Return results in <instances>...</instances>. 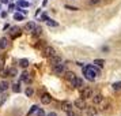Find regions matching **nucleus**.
Here are the masks:
<instances>
[{"label":"nucleus","instance_id":"22","mask_svg":"<svg viewBox=\"0 0 121 116\" xmlns=\"http://www.w3.org/2000/svg\"><path fill=\"white\" fill-rule=\"evenodd\" d=\"M25 93H26V96H27V97H31V96L34 94V90L30 88V86H29V88L26 89V92H25Z\"/></svg>","mask_w":121,"mask_h":116},{"label":"nucleus","instance_id":"10","mask_svg":"<svg viewBox=\"0 0 121 116\" xmlns=\"http://www.w3.org/2000/svg\"><path fill=\"white\" fill-rule=\"evenodd\" d=\"M8 38L7 37H1L0 38V49H7L8 48Z\"/></svg>","mask_w":121,"mask_h":116},{"label":"nucleus","instance_id":"3","mask_svg":"<svg viewBox=\"0 0 121 116\" xmlns=\"http://www.w3.org/2000/svg\"><path fill=\"white\" fill-rule=\"evenodd\" d=\"M53 72H55V74H57V75H60V74H64V72H65V64L60 63V64L55 66V67H53Z\"/></svg>","mask_w":121,"mask_h":116},{"label":"nucleus","instance_id":"18","mask_svg":"<svg viewBox=\"0 0 121 116\" xmlns=\"http://www.w3.org/2000/svg\"><path fill=\"white\" fill-rule=\"evenodd\" d=\"M19 64H21V67H23V68H27L29 67V60L27 59H21Z\"/></svg>","mask_w":121,"mask_h":116},{"label":"nucleus","instance_id":"2","mask_svg":"<svg viewBox=\"0 0 121 116\" xmlns=\"http://www.w3.org/2000/svg\"><path fill=\"white\" fill-rule=\"evenodd\" d=\"M80 97H82V98H84V100H87V98H90V97H93V89H91V88L83 89L82 93H80Z\"/></svg>","mask_w":121,"mask_h":116},{"label":"nucleus","instance_id":"17","mask_svg":"<svg viewBox=\"0 0 121 116\" xmlns=\"http://www.w3.org/2000/svg\"><path fill=\"white\" fill-rule=\"evenodd\" d=\"M94 64H95V66H98V67H104L105 60H104V59H95V60H94Z\"/></svg>","mask_w":121,"mask_h":116},{"label":"nucleus","instance_id":"37","mask_svg":"<svg viewBox=\"0 0 121 116\" xmlns=\"http://www.w3.org/2000/svg\"><path fill=\"white\" fill-rule=\"evenodd\" d=\"M0 8H1V4H0Z\"/></svg>","mask_w":121,"mask_h":116},{"label":"nucleus","instance_id":"29","mask_svg":"<svg viewBox=\"0 0 121 116\" xmlns=\"http://www.w3.org/2000/svg\"><path fill=\"white\" fill-rule=\"evenodd\" d=\"M48 25H49V26H53V28H56V26H57V22H55V21H50V19H48Z\"/></svg>","mask_w":121,"mask_h":116},{"label":"nucleus","instance_id":"21","mask_svg":"<svg viewBox=\"0 0 121 116\" xmlns=\"http://www.w3.org/2000/svg\"><path fill=\"white\" fill-rule=\"evenodd\" d=\"M0 77H1V78H6V77H8V70H4V68H0Z\"/></svg>","mask_w":121,"mask_h":116},{"label":"nucleus","instance_id":"31","mask_svg":"<svg viewBox=\"0 0 121 116\" xmlns=\"http://www.w3.org/2000/svg\"><path fill=\"white\" fill-rule=\"evenodd\" d=\"M21 6H22V7H27L29 3H26V1H23V0H22V1H21Z\"/></svg>","mask_w":121,"mask_h":116},{"label":"nucleus","instance_id":"5","mask_svg":"<svg viewBox=\"0 0 121 116\" xmlns=\"http://www.w3.org/2000/svg\"><path fill=\"white\" fill-rule=\"evenodd\" d=\"M49 63L52 64V67H55V66H57V64H60V63H63V59H61L60 56H56V55H53V56H50V60H49Z\"/></svg>","mask_w":121,"mask_h":116},{"label":"nucleus","instance_id":"28","mask_svg":"<svg viewBox=\"0 0 121 116\" xmlns=\"http://www.w3.org/2000/svg\"><path fill=\"white\" fill-rule=\"evenodd\" d=\"M37 116H45L44 109H41V108H38V109H37Z\"/></svg>","mask_w":121,"mask_h":116},{"label":"nucleus","instance_id":"33","mask_svg":"<svg viewBox=\"0 0 121 116\" xmlns=\"http://www.w3.org/2000/svg\"><path fill=\"white\" fill-rule=\"evenodd\" d=\"M67 116H75L73 111H69V112H67Z\"/></svg>","mask_w":121,"mask_h":116},{"label":"nucleus","instance_id":"19","mask_svg":"<svg viewBox=\"0 0 121 116\" xmlns=\"http://www.w3.org/2000/svg\"><path fill=\"white\" fill-rule=\"evenodd\" d=\"M8 86H10V85H8V83H7L6 81L0 82V90H1V92H4V90H7V89H8Z\"/></svg>","mask_w":121,"mask_h":116},{"label":"nucleus","instance_id":"16","mask_svg":"<svg viewBox=\"0 0 121 116\" xmlns=\"http://www.w3.org/2000/svg\"><path fill=\"white\" fill-rule=\"evenodd\" d=\"M8 75H10V77H17L18 70L15 68V67H10V68H8Z\"/></svg>","mask_w":121,"mask_h":116},{"label":"nucleus","instance_id":"20","mask_svg":"<svg viewBox=\"0 0 121 116\" xmlns=\"http://www.w3.org/2000/svg\"><path fill=\"white\" fill-rule=\"evenodd\" d=\"M12 90H14L15 93H19V92H21V85H19V83H14V85H12Z\"/></svg>","mask_w":121,"mask_h":116},{"label":"nucleus","instance_id":"8","mask_svg":"<svg viewBox=\"0 0 121 116\" xmlns=\"http://www.w3.org/2000/svg\"><path fill=\"white\" fill-rule=\"evenodd\" d=\"M75 78H76L75 72H72V71H65L64 72V79H65V81H69V82H71V81H73Z\"/></svg>","mask_w":121,"mask_h":116},{"label":"nucleus","instance_id":"12","mask_svg":"<svg viewBox=\"0 0 121 116\" xmlns=\"http://www.w3.org/2000/svg\"><path fill=\"white\" fill-rule=\"evenodd\" d=\"M61 107H63V108H61L63 111H65V112H69V111H72V107H73V105H72L69 101H64Z\"/></svg>","mask_w":121,"mask_h":116},{"label":"nucleus","instance_id":"36","mask_svg":"<svg viewBox=\"0 0 121 116\" xmlns=\"http://www.w3.org/2000/svg\"><path fill=\"white\" fill-rule=\"evenodd\" d=\"M14 8H15L14 4H8V10H14Z\"/></svg>","mask_w":121,"mask_h":116},{"label":"nucleus","instance_id":"13","mask_svg":"<svg viewBox=\"0 0 121 116\" xmlns=\"http://www.w3.org/2000/svg\"><path fill=\"white\" fill-rule=\"evenodd\" d=\"M86 112H87L90 116H97V112H98V111H97L95 107H87V108H86Z\"/></svg>","mask_w":121,"mask_h":116},{"label":"nucleus","instance_id":"26","mask_svg":"<svg viewBox=\"0 0 121 116\" xmlns=\"http://www.w3.org/2000/svg\"><path fill=\"white\" fill-rule=\"evenodd\" d=\"M37 109H38V107H37V105H33V107H31V109L29 111V116L33 115V113H34V112H35Z\"/></svg>","mask_w":121,"mask_h":116},{"label":"nucleus","instance_id":"15","mask_svg":"<svg viewBox=\"0 0 121 116\" xmlns=\"http://www.w3.org/2000/svg\"><path fill=\"white\" fill-rule=\"evenodd\" d=\"M35 28H37V26H35V23L34 22H27L26 23V26H25V29H26L27 32H33Z\"/></svg>","mask_w":121,"mask_h":116},{"label":"nucleus","instance_id":"4","mask_svg":"<svg viewBox=\"0 0 121 116\" xmlns=\"http://www.w3.org/2000/svg\"><path fill=\"white\" fill-rule=\"evenodd\" d=\"M75 107L76 108H79V109H86L87 108V105H86V100L84 98H78L76 101H75Z\"/></svg>","mask_w":121,"mask_h":116},{"label":"nucleus","instance_id":"9","mask_svg":"<svg viewBox=\"0 0 121 116\" xmlns=\"http://www.w3.org/2000/svg\"><path fill=\"white\" fill-rule=\"evenodd\" d=\"M50 101H52V97H50V94L45 93L44 96H41V102H42L44 105H48V104H50Z\"/></svg>","mask_w":121,"mask_h":116},{"label":"nucleus","instance_id":"6","mask_svg":"<svg viewBox=\"0 0 121 116\" xmlns=\"http://www.w3.org/2000/svg\"><path fill=\"white\" fill-rule=\"evenodd\" d=\"M31 81H33V78H31V75L29 74V72H22L21 74V82H26V83H31Z\"/></svg>","mask_w":121,"mask_h":116},{"label":"nucleus","instance_id":"24","mask_svg":"<svg viewBox=\"0 0 121 116\" xmlns=\"http://www.w3.org/2000/svg\"><path fill=\"white\" fill-rule=\"evenodd\" d=\"M113 89H114L116 92H117V90H121V81L120 82H114L113 83Z\"/></svg>","mask_w":121,"mask_h":116},{"label":"nucleus","instance_id":"23","mask_svg":"<svg viewBox=\"0 0 121 116\" xmlns=\"http://www.w3.org/2000/svg\"><path fill=\"white\" fill-rule=\"evenodd\" d=\"M41 33H42V29H41V28H35L33 30V36H35V37H37V36H39Z\"/></svg>","mask_w":121,"mask_h":116},{"label":"nucleus","instance_id":"35","mask_svg":"<svg viewBox=\"0 0 121 116\" xmlns=\"http://www.w3.org/2000/svg\"><path fill=\"white\" fill-rule=\"evenodd\" d=\"M102 51L104 52H109V46H102Z\"/></svg>","mask_w":121,"mask_h":116},{"label":"nucleus","instance_id":"1","mask_svg":"<svg viewBox=\"0 0 121 116\" xmlns=\"http://www.w3.org/2000/svg\"><path fill=\"white\" fill-rule=\"evenodd\" d=\"M83 74H84V77L87 78L88 81H95L97 77L101 74V71L97 68V66L95 67L94 66H87V67L83 68Z\"/></svg>","mask_w":121,"mask_h":116},{"label":"nucleus","instance_id":"32","mask_svg":"<svg viewBox=\"0 0 121 116\" xmlns=\"http://www.w3.org/2000/svg\"><path fill=\"white\" fill-rule=\"evenodd\" d=\"M67 8H68V10H71V11H75V10H78L76 7H71V6H67Z\"/></svg>","mask_w":121,"mask_h":116},{"label":"nucleus","instance_id":"25","mask_svg":"<svg viewBox=\"0 0 121 116\" xmlns=\"http://www.w3.org/2000/svg\"><path fill=\"white\" fill-rule=\"evenodd\" d=\"M99 3H101V0H88V4L90 6H97Z\"/></svg>","mask_w":121,"mask_h":116},{"label":"nucleus","instance_id":"7","mask_svg":"<svg viewBox=\"0 0 121 116\" xmlns=\"http://www.w3.org/2000/svg\"><path fill=\"white\" fill-rule=\"evenodd\" d=\"M42 53H44L45 57H50V56L55 55V49H53V46H45V49Z\"/></svg>","mask_w":121,"mask_h":116},{"label":"nucleus","instance_id":"14","mask_svg":"<svg viewBox=\"0 0 121 116\" xmlns=\"http://www.w3.org/2000/svg\"><path fill=\"white\" fill-rule=\"evenodd\" d=\"M102 100H104V96H102V94H97V96L93 97V101H94L95 105H99L101 102H102Z\"/></svg>","mask_w":121,"mask_h":116},{"label":"nucleus","instance_id":"34","mask_svg":"<svg viewBox=\"0 0 121 116\" xmlns=\"http://www.w3.org/2000/svg\"><path fill=\"white\" fill-rule=\"evenodd\" d=\"M46 116H57V113H56V112H49Z\"/></svg>","mask_w":121,"mask_h":116},{"label":"nucleus","instance_id":"30","mask_svg":"<svg viewBox=\"0 0 121 116\" xmlns=\"http://www.w3.org/2000/svg\"><path fill=\"white\" fill-rule=\"evenodd\" d=\"M3 66H4V59L0 57V68H3Z\"/></svg>","mask_w":121,"mask_h":116},{"label":"nucleus","instance_id":"27","mask_svg":"<svg viewBox=\"0 0 121 116\" xmlns=\"http://www.w3.org/2000/svg\"><path fill=\"white\" fill-rule=\"evenodd\" d=\"M14 19H15V21H23V15H21V14H15V15H14Z\"/></svg>","mask_w":121,"mask_h":116},{"label":"nucleus","instance_id":"38","mask_svg":"<svg viewBox=\"0 0 121 116\" xmlns=\"http://www.w3.org/2000/svg\"><path fill=\"white\" fill-rule=\"evenodd\" d=\"M0 93H1V90H0Z\"/></svg>","mask_w":121,"mask_h":116},{"label":"nucleus","instance_id":"11","mask_svg":"<svg viewBox=\"0 0 121 116\" xmlns=\"http://www.w3.org/2000/svg\"><path fill=\"white\" fill-rule=\"evenodd\" d=\"M71 83H72V88H80V86H83V81L78 77L73 81H71Z\"/></svg>","mask_w":121,"mask_h":116}]
</instances>
